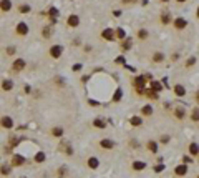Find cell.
I'll return each mask as SVG.
<instances>
[{
    "mask_svg": "<svg viewBox=\"0 0 199 178\" xmlns=\"http://www.w3.org/2000/svg\"><path fill=\"white\" fill-rule=\"evenodd\" d=\"M58 150L60 152H63V153H66V155H73V146H72V143H70L68 140H61V142H60Z\"/></svg>",
    "mask_w": 199,
    "mask_h": 178,
    "instance_id": "obj_1",
    "label": "cell"
},
{
    "mask_svg": "<svg viewBox=\"0 0 199 178\" xmlns=\"http://www.w3.org/2000/svg\"><path fill=\"white\" fill-rule=\"evenodd\" d=\"M61 53H63V47L61 45H52V48H50V57L52 58H60L61 57Z\"/></svg>",
    "mask_w": 199,
    "mask_h": 178,
    "instance_id": "obj_2",
    "label": "cell"
},
{
    "mask_svg": "<svg viewBox=\"0 0 199 178\" xmlns=\"http://www.w3.org/2000/svg\"><path fill=\"white\" fill-rule=\"evenodd\" d=\"M25 65L27 63H25V60L23 58H15L13 60V65H12V70L18 73V72H22V70L25 68Z\"/></svg>",
    "mask_w": 199,
    "mask_h": 178,
    "instance_id": "obj_3",
    "label": "cell"
},
{
    "mask_svg": "<svg viewBox=\"0 0 199 178\" xmlns=\"http://www.w3.org/2000/svg\"><path fill=\"white\" fill-rule=\"evenodd\" d=\"M0 126H2V128H7V130H10V128L13 126L12 117H8V115H3V117L0 118Z\"/></svg>",
    "mask_w": 199,
    "mask_h": 178,
    "instance_id": "obj_4",
    "label": "cell"
},
{
    "mask_svg": "<svg viewBox=\"0 0 199 178\" xmlns=\"http://www.w3.org/2000/svg\"><path fill=\"white\" fill-rule=\"evenodd\" d=\"M15 32H17V35H20V37H25L27 33H28V25H27L25 22H20V23H17V27H15Z\"/></svg>",
    "mask_w": 199,
    "mask_h": 178,
    "instance_id": "obj_5",
    "label": "cell"
},
{
    "mask_svg": "<svg viewBox=\"0 0 199 178\" xmlns=\"http://www.w3.org/2000/svg\"><path fill=\"white\" fill-rule=\"evenodd\" d=\"M101 37H103L105 40H108V42H113V40L116 38V37H114V30H113V28H105V30L101 32Z\"/></svg>",
    "mask_w": 199,
    "mask_h": 178,
    "instance_id": "obj_6",
    "label": "cell"
},
{
    "mask_svg": "<svg viewBox=\"0 0 199 178\" xmlns=\"http://www.w3.org/2000/svg\"><path fill=\"white\" fill-rule=\"evenodd\" d=\"M23 163H25V157H22V155H13L12 162H10L12 166H22Z\"/></svg>",
    "mask_w": 199,
    "mask_h": 178,
    "instance_id": "obj_7",
    "label": "cell"
},
{
    "mask_svg": "<svg viewBox=\"0 0 199 178\" xmlns=\"http://www.w3.org/2000/svg\"><path fill=\"white\" fill-rule=\"evenodd\" d=\"M100 146L101 148H105V150H113V146H114V142L110 138H103L100 142Z\"/></svg>",
    "mask_w": 199,
    "mask_h": 178,
    "instance_id": "obj_8",
    "label": "cell"
},
{
    "mask_svg": "<svg viewBox=\"0 0 199 178\" xmlns=\"http://www.w3.org/2000/svg\"><path fill=\"white\" fill-rule=\"evenodd\" d=\"M0 85H2V90H3V92H10V90L13 88V82L10 78H3Z\"/></svg>",
    "mask_w": 199,
    "mask_h": 178,
    "instance_id": "obj_9",
    "label": "cell"
},
{
    "mask_svg": "<svg viewBox=\"0 0 199 178\" xmlns=\"http://www.w3.org/2000/svg\"><path fill=\"white\" fill-rule=\"evenodd\" d=\"M187 152H189V155H191V157H198V155H199V145H198V143H194V142H192V143H189V146H187Z\"/></svg>",
    "mask_w": 199,
    "mask_h": 178,
    "instance_id": "obj_10",
    "label": "cell"
},
{
    "mask_svg": "<svg viewBox=\"0 0 199 178\" xmlns=\"http://www.w3.org/2000/svg\"><path fill=\"white\" fill-rule=\"evenodd\" d=\"M186 173H187V166L183 163V165H178L174 168V175H178V177H184Z\"/></svg>",
    "mask_w": 199,
    "mask_h": 178,
    "instance_id": "obj_11",
    "label": "cell"
},
{
    "mask_svg": "<svg viewBox=\"0 0 199 178\" xmlns=\"http://www.w3.org/2000/svg\"><path fill=\"white\" fill-rule=\"evenodd\" d=\"M174 27H176L178 30H183V28H186V27H187V22H186V19L179 17V19L174 20Z\"/></svg>",
    "mask_w": 199,
    "mask_h": 178,
    "instance_id": "obj_12",
    "label": "cell"
},
{
    "mask_svg": "<svg viewBox=\"0 0 199 178\" xmlns=\"http://www.w3.org/2000/svg\"><path fill=\"white\" fill-rule=\"evenodd\" d=\"M66 23H68V27H78L80 17H78V15H70L68 20H66Z\"/></svg>",
    "mask_w": 199,
    "mask_h": 178,
    "instance_id": "obj_13",
    "label": "cell"
},
{
    "mask_svg": "<svg viewBox=\"0 0 199 178\" xmlns=\"http://www.w3.org/2000/svg\"><path fill=\"white\" fill-rule=\"evenodd\" d=\"M86 165L90 166L91 170H96L100 166V160L98 158H95V157H91V158H88V162H86Z\"/></svg>",
    "mask_w": 199,
    "mask_h": 178,
    "instance_id": "obj_14",
    "label": "cell"
},
{
    "mask_svg": "<svg viewBox=\"0 0 199 178\" xmlns=\"http://www.w3.org/2000/svg\"><path fill=\"white\" fill-rule=\"evenodd\" d=\"M12 8V2L10 0H0V10L2 12H8Z\"/></svg>",
    "mask_w": 199,
    "mask_h": 178,
    "instance_id": "obj_15",
    "label": "cell"
},
{
    "mask_svg": "<svg viewBox=\"0 0 199 178\" xmlns=\"http://www.w3.org/2000/svg\"><path fill=\"white\" fill-rule=\"evenodd\" d=\"M131 168H133V170H136V172H141V170H144V168H146V163H144V162L136 160V162H133Z\"/></svg>",
    "mask_w": 199,
    "mask_h": 178,
    "instance_id": "obj_16",
    "label": "cell"
},
{
    "mask_svg": "<svg viewBox=\"0 0 199 178\" xmlns=\"http://www.w3.org/2000/svg\"><path fill=\"white\" fill-rule=\"evenodd\" d=\"M52 135L55 137V138H61V137H63V128H61V126H53Z\"/></svg>",
    "mask_w": 199,
    "mask_h": 178,
    "instance_id": "obj_17",
    "label": "cell"
},
{
    "mask_svg": "<svg viewBox=\"0 0 199 178\" xmlns=\"http://www.w3.org/2000/svg\"><path fill=\"white\" fill-rule=\"evenodd\" d=\"M149 87H151L153 92H156V93H159L161 90H163V85H161L159 82H156V80H153L151 83H149Z\"/></svg>",
    "mask_w": 199,
    "mask_h": 178,
    "instance_id": "obj_18",
    "label": "cell"
},
{
    "mask_svg": "<svg viewBox=\"0 0 199 178\" xmlns=\"http://www.w3.org/2000/svg\"><path fill=\"white\" fill-rule=\"evenodd\" d=\"M164 58L166 57H164V53L163 52H156L154 55H153V62H154V63H161Z\"/></svg>",
    "mask_w": 199,
    "mask_h": 178,
    "instance_id": "obj_19",
    "label": "cell"
},
{
    "mask_svg": "<svg viewBox=\"0 0 199 178\" xmlns=\"http://www.w3.org/2000/svg\"><path fill=\"white\" fill-rule=\"evenodd\" d=\"M146 146H148V150H149L151 153H158V143H156V142L149 140V142L146 143Z\"/></svg>",
    "mask_w": 199,
    "mask_h": 178,
    "instance_id": "obj_20",
    "label": "cell"
},
{
    "mask_svg": "<svg viewBox=\"0 0 199 178\" xmlns=\"http://www.w3.org/2000/svg\"><path fill=\"white\" fill-rule=\"evenodd\" d=\"M58 8H55V7H52V8H48V17L52 19V22H55L57 20V17H58Z\"/></svg>",
    "mask_w": 199,
    "mask_h": 178,
    "instance_id": "obj_21",
    "label": "cell"
},
{
    "mask_svg": "<svg viewBox=\"0 0 199 178\" xmlns=\"http://www.w3.org/2000/svg\"><path fill=\"white\" fill-rule=\"evenodd\" d=\"M35 163H43V162H45L46 160V155H45V152H38L37 153V155H35Z\"/></svg>",
    "mask_w": 199,
    "mask_h": 178,
    "instance_id": "obj_22",
    "label": "cell"
},
{
    "mask_svg": "<svg viewBox=\"0 0 199 178\" xmlns=\"http://www.w3.org/2000/svg\"><path fill=\"white\" fill-rule=\"evenodd\" d=\"M129 123H131L133 126H141V125H143V118H141V117H138V115H136V117H131Z\"/></svg>",
    "mask_w": 199,
    "mask_h": 178,
    "instance_id": "obj_23",
    "label": "cell"
},
{
    "mask_svg": "<svg viewBox=\"0 0 199 178\" xmlns=\"http://www.w3.org/2000/svg\"><path fill=\"white\" fill-rule=\"evenodd\" d=\"M93 126H95V128H101V130H103V128L106 126V123H105V120L95 118V120H93Z\"/></svg>",
    "mask_w": 199,
    "mask_h": 178,
    "instance_id": "obj_24",
    "label": "cell"
},
{
    "mask_svg": "<svg viewBox=\"0 0 199 178\" xmlns=\"http://www.w3.org/2000/svg\"><path fill=\"white\" fill-rule=\"evenodd\" d=\"M174 93H176L178 97H184L186 95V88L183 85H176L174 87Z\"/></svg>",
    "mask_w": 199,
    "mask_h": 178,
    "instance_id": "obj_25",
    "label": "cell"
},
{
    "mask_svg": "<svg viewBox=\"0 0 199 178\" xmlns=\"http://www.w3.org/2000/svg\"><path fill=\"white\" fill-rule=\"evenodd\" d=\"M153 112H154V110H153L151 105H144L143 108H141V113H143L144 117H149V115H153Z\"/></svg>",
    "mask_w": 199,
    "mask_h": 178,
    "instance_id": "obj_26",
    "label": "cell"
},
{
    "mask_svg": "<svg viewBox=\"0 0 199 178\" xmlns=\"http://www.w3.org/2000/svg\"><path fill=\"white\" fill-rule=\"evenodd\" d=\"M114 37H118V38L125 40L126 38V32L121 28V27H119V28H116V30H114Z\"/></svg>",
    "mask_w": 199,
    "mask_h": 178,
    "instance_id": "obj_27",
    "label": "cell"
},
{
    "mask_svg": "<svg viewBox=\"0 0 199 178\" xmlns=\"http://www.w3.org/2000/svg\"><path fill=\"white\" fill-rule=\"evenodd\" d=\"M131 45H133L131 38H125L123 42H121V48H123V50H129V48H131Z\"/></svg>",
    "mask_w": 199,
    "mask_h": 178,
    "instance_id": "obj_28",
    "label": "cell"
},
{
    "mask_svg": "<svg viewBox=\"0 0 199 178\" xmlns=\"http://www.w3.org/2000/svg\"><path fill=\"white\" fill-rule=\"evenodd\" d=\"M10 172H12V165H2L0 166V173L2 175H10Z\"/></svg>",
    "mask_w": 199,
    "mask_h": 178,
    "instance_id": "obj_29",
    "label": "cell"
},
{
    "mask_svg": "<svg viewBox=\"0 0 199 178\" xmlns=\"http://www.w3.org/2000/svg\"><path fill=\"white\" fill-rule=\"evenodd\" d=\"M42 37H43V38H50V37H52V27H43Z\"/></svg>",
    "mask_w": 199,
    "mask_h": 178,
    "instance_id": "obj_30",
    "label": "cell"
},
{
    "mask_svg": "<svg viewBox=\"0 0 199 178\" xmlns=\"http://www.w3.org/2000/svg\"><path fill=\"white\" fill-rule=\"evenodd\" d=\"M174 117H176V118H179V120H183L186 117L184 108H176V110H174Z\"/></svg>",
    "mask_w": 199,
    "mask_h": 178,
    "instance_id": "obj_31",
    "label": "cell"
},
{
    "mask_svg": "<svg viewBox=\"0 0 199 178\" xmlns=\"http://www.w3.org/2000/svg\"><path fill=\"white\" fill-rule=\"evenodd\" d=\"M169 22H171V15H169V13H163V15H161V23H163V25H168Z\"/></svg>",
    "mask_w": 199,
    "mask_h": 178,
    "instance_id": "obj_32",
    "label": "cell"
},
{
    "mask_svg": "<svg viewBox=\"0 0 199 178\" xmlns=\"http://www.w3.org/2000/svg\"><path fill=\"white\" fill-rule=\"evenodd\" d=\"M138 38L139 40H146L148 38V30H146V28H141V30L138 32Z\"/></svg>",
    "mask_w": 199,
    "mask_h": 178,
    "instance_id": "obj_33",
    "label": "cell"
},
{
    "mask_svg": "<svg viewBox=\"0 0 199 178\" xmlns=\"http://www.w3.org/2000/svg\"><path fill=\"white\" fill-rule=\"evenodd\" d=\"M191 120L192 122H199V108H194L191 112Z\"/></svg>",
    "mask_w": 199,
    "mask_h": 178,
    "instance_id": "obj_34",
    "label": "cell"
},
{
    "mask_svg": "<svg viewBox=\"0 0 199 178\" xmlns=\"http://www.w3.org/2000/svg\"><path fill=\"white\" fill-rule=\"evenodd\" d=\"M121 97H123V92H121V88H118V90L114 92V95H113V102H119Z\"/></svg>",
    "mask_w": 199,
    "mask_h": 178,
    "instance_id": "obj_35",
    "label": "cell"
},
{
    "mask_svg": "<svg viewBox=\"0 0 199 178\" xmlns=\"http://www.w3.org/2000/svg\"><path fill=\"white\" fill-rule=\"evenodd\" d=\"M8 143H10V146L18 145V143H20V138H18V137H15V135H12V137H10V140H8Z\"/></svg>",
    "mask_w": 199,
    "mask_h": 178,
    "instance_id": "obj_36",
    "label": "cell"
},
{
    "mask_svg": "<svg viewBox=\"0 0 199 178\" xmlns=\"http://www.w3.org/2000/svg\"><path fill=\"white\" fill-rule=\"evenodd\" d=\"M18 12H20V13H28V12H30V5H27V3L20 5V7H18Z\"/></svg>",
    "mask_w": 199,
    "mask_h": 178,
    "instance_id": "obj_37",
    "label": "cell"
},
{
    "mask_svg": "<svg viewBox=\"0 0 199 178\" xmlns=\"http://www.w3.org/2000/svg\"><path fill=\"white\" fill-rule=\"evenodd\" d=\"M57 175H58V178H65V175H66V166H61V168H58V170H57Z\"/></svg>",
    "mask_w": 199,
    "mask_h": 178,
    "instance_id": "obj_38",
    "label": "cell"
},
{
    "mask_svg": "<svg viewBox=\"0 0 199 178\" xmlns=\"http://www.w3.org/2000/svg\"><path fill=\"white\" fill-rule=\"evenodd\" d=\"M81 68H83V65H81V63H75V65L72 67V70H73V72H80Z\"/></svg>",
    "mask_w": 199,
    "mask_h": 178,
    "instance_id": "obj_39",
    "label": "cell"
},
{
    "mask_svg": "<svg viewBox=\"0 0 199 178\" xmlns=\"http://www.w3.org/2000/svg\"><path fill=\"white\" fill-rule=\"evenodd\" d=\"M148 97H149V98H153V100H158L159 95L156 92H153V90H151V92H148Z\"/></svg>",
    "mask_w": 199,
    "mask_h": 178,
    "instance_id": "obj_40",
    "label": "cell"
},
{
    "mask_svg": "<svg viewBox=\"0 0 199 178\" xmlns=\"http://www.w3.org/2000/svg\"><path fill=\"white\" fill-rule=\"evenodd\" d=\"M159 142H161V143H168V142H169V135H163V137L159 138Z\"/></svg>",
    "mask_w": 199,
    "mask_h": 178,
    "instance_id": "obj_41",
    "label": "cell"
},
{
    "mask_svg": "<svg viewBox=\"0 0 199 178\" xmlns=\"http://www.w3.org/2000/svg\"><path fill=\"white\" fill-rule=\"evenodd\" d=\"M163 170H164V165H161V163H159V165H156V166H154V172H156V173L163 172Z\"/></svg>",
    "mask_w": 199,
    "mask_h": 178,
    "instance_id": "obj_42",
    "label": "cell"
},
{
    "mask_svg": "<svg viewBox=\"0 0 199 178\" xmlns=\"http://www.w3.org/2000/svg\"><path fill=\"white\" fill-rule=\"evenodd\" d=\"M194 63H196V58H194V57H191V58L186 62V67H191V65H194Z\"/></svg>",
    "mask_w": 199,
    "mask_h": 178,
    "instance_id": "obj_43",
    "label": "cell"
},
{
    "mask_svg": "<svg viewBox=\"0 0 199 178\" xmlns=\"http://www.w3.org/2000/svg\"><path fill=\"white\" fill-rule=\"evenodd\" d=\"M15 53V47H8L7 48V55H13Z\"/></svg>",
    "mask_w": 199,
    "mask_h": 178,
    "instance_id": "obj_44",
    "label": "cell"
},
{
    "mask_svg": "<svg viewBox=\"0 0 199 178\" xmlns=\"http://www.w3.org/2000/svg\"><path fill=\"white\" fill-rule=\"evenodd\" d=\"M116 62H118V63H125V58H123V57H118V60H116Z\"/></svg>",
    "mask_w": 199,
    "mask_h": 178,
    "instance_id": "obj_45",
    "label": "cell"
},
{
    "mask_svg": "<svg viewBox=\"0 0 199 178\" xmlns=\"http://www.w3.org/2000/svg\"><path fill=\"white\" fill-rule=\"evenodd\" d=\"M30 92H32V88H30V85H27L25 87V93H30Z\"/></svg>",
    "mask_w": 199,
    "mask_h": 178,
    "instance_id": "obj_46",
    "label": "cell"
},
{
    "mask_svg": "<svg viewBox=\"0 0 199 178\" xmlns=\"http://www.w3.org/2000/svg\"><path fill=\"white\" fill-rule=\"evenodd\" d=\"M133 2H136V0H123V3H133Z\"/></svg>",
    "mask_w": 199,
    "mask_h": 178,
    "instance_id": "obj_47",
    "label": "cell"
},
{
    "mask_svg": "<svg viewBox=\"0 0 199 178\" xmlns=\"http://www.w3.org/2000/svg\"><path fill=\"white\" fill-rule=\"evenodd\" d=\"M196 102H199V90L196 92Z\"/></svg>",
    "mask_w": 199,
    "mask_h": 178,
    "instance_id": "obj_48",
    "label": "cell"
},
{
    "mask_svg": "<svg viewBox=\"0 0 199 178\" xmlns=\"http://www.w3.org/2000/svg\"><path fill=\"white\" fill-rule=\"evenodd\" d=\"M196 17L199 19V7H198V12H196Z\"/></svg>",
    "mask_w": 199,
    "mask_h": 178,
    "instance_id": "obj_49",
    "label": "cell"
},
{
    "mask_svg": "<svg viewBox=\"0 0 199 178\" xmlns=\"http://www.w3.org/2000/svg\"><path fill=\"white\" fill-rule=\"evenodd\" d=\"M178 2H186V0H178Z\"/></svg>",
    "mask_w": 199,
    "mask_h": 178,
    "instance_id": "obj_50",
    "label": "cell"
},
{
    "mask_svg": "<svg viewBox=\"0 0 199 178\" xmlns=\"http://www.w3.org/2000/svg\"><path fill=\"white\" fill-rule=\"evenodd\" d=\"M161 2H168V0H161Z\"/></svg>",
    "mask_w": 199,
    "mask_h": 178,
    "instance_id": "obj_51",
    "label": "cell"
},
{
    "mask_svg": "<svg viewBox=\"0 0 199 178\" xmlns=\"http://www.w3.org/2000/svg\"><path fill=\"white\" fill-rule=\"evenodd\" d=\"M198 178H199V175H198Z\"/></svg>",
    "mask_w": 199,
    "mask_h": 178,
    "instance_id": "obj_52",
    "label": "cell"
}]
</instances>
